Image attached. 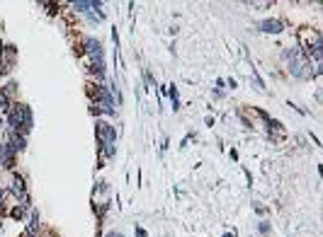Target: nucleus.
Wrapping results in <instances>:
<instances>
[{"label": "nucleus", "mask_w": 323, "mask_h": 237, "mask_svg": "<svg viewBox=\"0 0 323 237\" xmlns=\"http://www.w3.org/2000/svg\"><path fill=\"white\" fill-rule=\"evenodd\" d=\"M32 109L27 104H15V107L8 109V126H10L12 133H20V136H27L32 131Z\"/></svg>", "instance_id": "1"}, {"label": "nucleus", "mask_w": 323, "mask_h": 237, "mask_svg": "<svg viewBox=\"0 0 323 237\" xmlns=\"http://www.w3.org/2000/svg\"><path fill=\"white\" fill-rule=\"evenodd\" d=\"M284 58L289 61V73L299 80H311L313 77V68L311 61L301 54L299 49H292V51H284Z\"/></svg>", "instance_id": "2"}, {"label": "nucleus", "mask_w": 323, "mask_h": 237, "mask_svg": "<svg viewBox=\"0 0 323 237\" xmlns=\"http://www.w3.org/2000/svg\"><path fill=\"white\" fill-rule=\"evenodd\" d=\"M98 140H100V145H110V143H117V131L112 124H105V121H98Z\"/></svg>", "instance_id": "3"}, {"label": "nucleus", "mask_w": 323, "mask_h": 237, "mask_svg": "<svg viewBox=\"0 0 323 237\" xmlns=\"http://www.w3.org/2000/svg\"><path fill=\"white\" fill-rule=\"evenodd\" d=\"M15 148H12L10 143H0V165L3 167H12L15 165Z\"/></svg>", "instance_id": "4"}, {"label": "nucleus", "mask_w": 323, "mask_h": 237, "mask_svg": "<svg viewBox=\"0 0 323 237\" xmlns=\"http://www.w3.org/2000/svg\"><path fill=\"white\" fill-rule=\"evenodd\" d=\"M284 29V24L279 20H265V22H260V32H265V34H279Z\"/></svg>", "instance_id": "5"}, {"label": "nucleus", "mask_w": 323, "mask_h": 237, "mask_svg": "<svg viewBox=\"0 0 323 237\" xmlns=\"http://www.w3.org/2000/svg\"><path fill=\"white\" fill-rule=\"evenodd\" d=\"M98 8H102V5H100V3H95V0H78V3H73V10L83 12V15L98 10Z\"/></svg>", "instance_id": "6"}, {"label": "nucleus", "mask_w": 323, "mask_h": 237, "mask_svg": "<svg viewBox=\"0 0 323 237\" xmlns=\"http://www.w3.org/2000/svg\"><path fill=\"white\" fill-rule=\"evenodd\" d=\"M39 227H42L39 213H32V218H29V225H27V230H24V235H27V237H34L37 232H39Z\"/></svg>", "instance_id": "7"}, {"label": "nucleus", "mask_w": 323, "mask_h": 237, "mask_svg": "<svg viewBox=\"0 0 323 237\" xmlns=\"http://www.w3.org/2000/svg\"><path fill=\"white\" fill-rule=\"evenodd\" d=\"M10 189H12V194L17 196V199H20V196H22V199H24V196H27V194H24V189H27V184H24V179H22V177H15V179H12V186H10Z\"/></svg>", "instance_id": "8"}, {"label": "nucleus", "mask_w": 323, "mask_h": 237, "mask_svg": "<svg viewBox=\"0 0 323 237\" xmlns=\"http://www.w3.org/2000/svg\"><path fill=\"white\" fill-rule=\"evenodd\" d=\"M85 51H88L92 58H95V56H102V44L98 42V39H88V42H85Z\"/></svg>", "instance_id": "9"}, {"label": "nucleus", "mask_w": 323, "mask_h": 237, "mask_svg": "<svg viewBox=\"0 0 323 237\" xmlns=\"http://www.w3.org/2000/svg\"><path fill=\"white\" fill-rule=\"evenodd\" d=\"M306 54L313 56L316 63H321V39H316L313 44H309V46H306Z\"/></svg>", "instance_id": "10"}, {"label": "nucleus", "mask_w": 323, "mask_h": 237, "mask_svg": "<svg viewBox=\"0 0 323 237\" xmlns=\"http://www.w3.org/2000/svg\"><path fill=\"white\" fill-rule=\"evenodd\" d=\"M8 95H5V92H3V90H0V116H3V114H8Z\"/></svg>", "instance_id": "11"}, {"label": "nucleus", "mask_w": 323, "mask_h": 237, "mask_svg": "<svg viewBox=\"0 0 323 237\" xmlns=\"http://www.w3.org/2000/svg\"><path fill=\"white\" fill-rule=\"evenodd\" d=\"M170 99H173V109H178L180 99H178V90H175V87H170Z\"/></svg>", "instance_id": "12"}, {"label": "nucleus", "mask_w": 323, "mask_h": 237, "mask_svg": "<svg viewBox=\"0 0 323 237\" xmlns=\"http://www.w3.org/2000/svg\"><path fill=\"white\" fill-rule=\"evenodd\" d=\"M260 232H263V235H268V232H270V225H268V223H263V225H260Z\"/></svg>", "instance_id": "13"}, {"label": "nucleus", "mask_w": 323, "mask_h": 237, "mask_svg": "<svg viewBox=\"0 0 323 237\" xmlns=\"http://www.w3.org/2000/svg\"><path fill=\"white\" fill-rule=\"evenodd\" d=\"M107 237H122V232H107Z\"/></svg>", "instance_id": "14"}]
</instances>
